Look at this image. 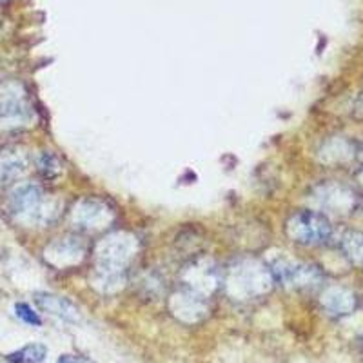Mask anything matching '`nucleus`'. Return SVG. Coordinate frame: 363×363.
<instances>
[{"label": "nucleus", "mask_w": 363, "mask_h": 363, "mask_svg": "<svg viewBox=\"0 0 363 363\" xmlns=\"http://www.w3.org/2000/svg\"><path fill=\"white\" fill-rule=\"evenodd\" d=\"M11 215L26 225H48L60 215V202L42 191L37 184H21L8 200Z\"/></svg>", "instance_id": "1"}, {"label": "nucleus", "mask_w": 363, "mask_h": 363, "mask_svg": "<svg viewBox=\"0 0 363 363\" xmlns=\"http://www.w3.org/2000/svg\"><path fill=\"white\" fill-rule=\"evenodd\" d=\"M271 269L258 260H240L227 271V293L233 298L245 300V298H256L265 294L272 287Z\"/></svg>", "instance_id": "2"}, {"label": "nucleus", "mask_w": 363, "mask_h": 363, "mask_svg": "<svg viewBox=\"0 0 363 363\" xmlns=\"http://www.w3.org/2000/svg\"><path fill=\"white\" fill-rule=\"evenodd\" d=\"M35 120V111L29 104L22 84L0 82V129H18Z\"/></svg>", "instance_id": "3"}, {"label": "nucleus", "mask_w": 363, "mask_h": 363, "mask_svg": "<svg viewBox=\"0 0 363 363\" xmlns=\"http://www.w3.org/2000/svg\"><path fill=\"white\" fill-rule=\"evenodd\" d=\"M285 233L301 245H322L333 236V223L320 211H298L287 220Z\"/></svg>", "instance_id": "4"}, {"label": "nucleus", "mask_w": 363, "mask_h": 363, "mask_svg": "<svg viewBox=\"0 0 363 363\" xmlns=\"http://www.w3.org/2000/svg\"><path fill=\"white\" fill-rule=\"evenodd\" d=\"M136 251H138V240L135 235L125 231L111 233L96 244V264L128 269Z\"/></svg>", "instance_id": "5"}, {"label": "nucleus", "mask_w": 363, "mask_h": 363, "mask_svg": "<svg viewBox=\"0 0 363 363\" xmlns=\"http://www.w3.org/2000/svg\"><path fill=\"white\" fill-rule=\"evenodd\" d=\"M272 274V280L287 287H296V289H306L314 287L322 281V271L316 265L303 264V262H294L289 258H278L269 265Z\"/></svg>", "instance_id": "6"}, {"label": "nucleus", "mask_w": 363, "mask_h": 363, "mask_svg": "<svg viewBox=\"0 0 363 363\" xmlns=\"http://www.w3.org/2000/svg\"><path fill=\"white\" fill-rule=\"evenodd\" d=\"M115 220V211L100 199H84L71 209V222L82 231H102Z\"/></svg>", "instance_id": "7"}, {"label": "nucleus", "mask_w": 363, "mask_h": 363, "mask_svg": "<svg viewBox=\"0 0 363 363\" xmlns=\"http://www.w3.org/2000/svg\"><path fill=\"white\" fill-rule=\"evenodd\" d=\"M87 255V245L80 236H62L51 242L44 249V258L50 265L57 269L77 267L84 262Z\"/></svg>", "instance_id": "8"}, {"label": "nucleus", "mask_w": 363, "mask_h": 363, "mask_svg": "<svg viewBox=\"0 0 363 363\" xmlns=\"http://www.w3.org/2000/svg\"><path fill=\"white\" fill-rule=\"evenodd\" d=\"M169 309L184 323H199L209 313L207 298L191 289H180L171 296Z\"/></svg>", "instance_id": "9"}, {"label": "nucleus", "mask_w": 363, "mask_h": 363, "mask_svg": "<svg viewBox=\"0 0 363 363\" xmlns=\"http://www.w3.org/2000/svg\"><path fill=\"white\" fill-rule=\"evenodd\" d=\"M220 281V271L211 262L200 260L184 271V287L206 298L218 289Z\"/></svg>", "instance_id": "10"}, {"label": "nucleus", "mask_w": 363, "mask_h": 363, "mask_svg": "<svg viewBox=\"0 0 363 363\" xmlns=\"http://www.w3.org/2000/svg\"><path fill=\"white\" fill-rule=\"evenodd\" d=\"M314 200L322 209L330 211V213H349L354 209L356 196L349 187L340 186V184H323L314 193Z\"/></svg>", "instance_id": "11"}, {"label": "nucleus", "mask_w": 363, "mask_h": 363, "mask_svg": "<svg viewBox=\"0 0 363 363\" xmlns=\"http://www.w3.org/2000/svg\"><path fill=\"white\" fill-rule=\"evenodd\" d=\"M128 281V269L115 267V265L96 264L95 271L91 274V284L95 289L104 294L118 293Z\"/></svg>", "instance_id": "12"}, {"label": "nucleus", "mask_w": 363, "mask_h": 363, "mask_svg": "<svg viewBox=\"0 0 363 363\" xmlns=\"http://www.w3.org/2000/svg\"><path fill=\"white\" fill-rule=\"evenodd\" d=\"M320 301H322L323 311L333 318L349 316L351 313H354L356 303H358L354 294L345 287H329L323 291Z\"/></svg>", "instance_id": "13"}, {"label": "nucleus", "mask_w": 363, "mask_h": 363, "mask_svg": "<svg viewBox=\"0 0 363 363\" xmlns=\"http://www.w3.org/2000/svg\"><path fill=\"white\" fill-rule=\"evenodd\" d=\"M35 303L42 313H48L51 316H57L66 322H80V311L73 301L67 298L57 296L51 293H37L35 294Z\"/></svg>", "instance_id": "14"}, {"label": "nucleus", "mask_w": 363, "mask_h": 363, "mask_svg": "<svg viewBox=\"0 0 363 363\" xmlns=\"http://www.w3.org/2000/svg\"><path fill=\"white\" fill-rule=\"evenodd\" d=\"M28 171V155L18 147H6L0 151V184H13L21 180Z\"/></svg>", "instance_id": "15"}, {"label": "nucleus", "mask_w": 363, "mask_h": 363, "mask_svg": "<svg viewBox=\"0 0 363 363\" xmlns=\"http://www.w3.org/2000/svg\"><path fill=\"white\" fill-rule=\"evenodd\" d=\"M340 247L345 258L351 264L363 267V233L362 231H347L340 240Z\"/></svg>", "instance_id": "16"}, {"label": "nucleus", "mask_w": 363, "mask_h": 363, "mask_svg": "<svg viewBox=\"0 0 363 363\" xmlns=\"http://www.w3.org/2000/svg\"><path fill=\"white\" fill-rule=\"evenodd\" d=\"M48 356V347L44 343H28L18 351L6 356L8 363H42Z\"/></svg>", "instance_id": "17"}, {"label": "nucleus", "mask_w": 363, "mask_h": 363, "mask_svg": "<svg viewBox=\"0 0 363 363\" xmlns=\"http://www.w3.org/2000/svg\"><path fill=\"white\" fill-rule=\"evenodd\" d=\"M37 171L42 174V177L55 178L60 174L62 165H60V160H58L53 153L44 151V153H40L37 157Z\"/></svg>", "instance_id": "18"}, {"label": "nucleus", "mask_w": 363, "mask_h": 363, "mask_svg": "<svg viewBox=\"0 0 363 363\" xmlns=\"http://www.w3.org/2000/svg\"><path fill=\"white\" fill-rule=\"evenodd\" d=\"M15 313H17V316L21 318L22 322L28 323V325L38 327L42 323L38 313H35V311L31 309V306L24 303V301H21V303H17V306H15Z\"/></svg>", "instance_id": "19"}, {"label": "nucleus", "mask_w": 363, "mask_h": 363, "mask_svg": "<svg viewBox=\"0 0 363 363\" xmlns=\"http://www.w3.org/2000/svg\"><path fill=\"white\" fill-rule=\"evenodd\" d=\"M58 363H95L93 359L86 358V356L79 354H64L58 358Z\"/></svg>", "instance_id": "20"}, {"label": "nucleus", "mask_w": 363, "mask_h": 363, "mask_svg": "<svg viewBox=\"0 0 363 363\" xmlns=\"http://www.w3.org/2000/svg\"><path fill=\"white\" fill-rule=\"evenodd\" d=\"M358 180H359V184H362V186H363V169L358 173Z\"/></svg>", "instance_id": "21"}, {"label": "nucleus", "mask_w": 363, "mask_h": 363, "mask_svg": "<svg viewBox=\"0 0 363 363\" xmlns=\"http://www.w3.org/2000/svg\"><path fill=\"white\" fill-rule=\"evenodd\" d=\"M0 2H4V0H0Z\"/></svg>", "instance_id": "22"}]
</instances>
